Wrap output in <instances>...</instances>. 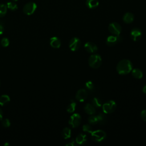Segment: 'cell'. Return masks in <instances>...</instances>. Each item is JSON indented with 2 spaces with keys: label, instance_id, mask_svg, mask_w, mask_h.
Returning <instances> with one entry per match:
<instances>
[{
  "label": "cell",
  "instance_id": "f546056e",
  "mask_svg": "<svg viewBox=\"0 0 146 146\" xmlns=\"http://www.w3.org/2000/svg\"><path fill=\"white\" fill-rule=\"evenodd\" d=\"M2 125L4 127H10V120L6 118V119H4L2 120Z\"/></svg>",
  "mask_w": 146,
  "mask_h": 146
},
{
  "label": "cell",
  "instance_id": "603a6c76",
  "mask_svg": "<svg viewBox=\"0 0 146 146\" xmlns=\"http://www.w3.org/2000/svg\"><path fill=\"white\" fill-rule=\"evenodd\" d=\"M88 121L90 124H92V125L96 124L97 123H98V119L97 116L94 115H90V116L88 119Z\"/></svg>",
  "mask_w": 146,
  "mask_h": 146
},
{
  "label": "cell",
  "instance_id": "9c48e42d",
  "mask_svg": "<svg viewBox=\"0 0 146 146\" xmlns=\"http://www.w3.org/2000/svg\"><path fill=\"white\" fill-rule=\"evenodd\" d=\"M81 42L79 38L77 37H74L69 42L68 46L70 49L72 51H77L80 47Z\"/></svg>",
  "mask_w": 146,
  "mask_h": 146
},
{
  "label": "cell",
  "instance_id": "2e32d148",
  "mask_svg": "<svg viewBox=\"0 0 146 146\" xmlns=\"http://www.w3.org/2000/svg\"><path fill=\"white\" fill-rule=\"evenodd\" d=\"M134 20V15L132 13L128 12L126 13L123 17V21L125 23H131Z\"/></svg>",
  "mask_w": 146,
  "mask_h": 146
},
{
  "label": "cell",
  "instance_id": "f1b7e54d",
  "mask_svg": "<svg viewBox=\"0 0 146 146\" xmlns=\"http://www.w3.org/2000/svg\"><path fill=\"white\" fill-rule=\"evenodd\" d=\"M86 87L88 90H92L94 88V85L93 83L91 81H88L85 84Z\"/></svg>",
  "mask_w": 146,
  "mask_h": 146
},
{
  "label": "cell",
  "instance_id": "484cf974",
  "mask_svg": "<svg viewBox=\"0 0 146 146\" xmlns=\"http://www.w3.org/2000/svg\"><path fill=\"white\" fill-rule=\"evenodd\" d=\"M98 119V123H99L101 124H103L106 121V116L103 113H99L98 115H96Z\"/></svg>",
  "mask_w": 146,
  "mask_h": 146
},
{
  "label": "cell",
  "instance_id": "7402d4cb",
  "mask_svg": "<svg viewBox=\"0 0 146 146\" xmlns=\"http://www.w3.org/2000/svg\"><path fill=\"white\" fill-rule=\"evenodd\" d=\"M91 104L95 107H100L102 106V103L101 100L98 98H94L91 100Z\"/></svg>",
  "mask_w": 146,
  "mask_h": 146
},
{
  "label": "cell",
  "instance_id": "d4e9b609",
  "mask_svg": "<svg viewBox=\"0 0 146 146\" xmlns=\"http://www.w3.org/2000/svg\"><path fill=\"white\" fill-rule=\"evenodd\" d=\"M6 6H7V7L9 9H10V10H12V11L16 10L18 8L17 5L14 2H7Z\"/></svg>",
  "mask_w": 146,
  "mask_h": 146
},
{
  "label": "cell",
  "instance_id": "83f0119b",
  "mask_svg": "<svg viewBox=\"0 0 146 146\" xmlns=\"http://www.w3.org/2000/svg\"><path fill=\"white\" fill-rule=\"evenodd\" d=\"M1 43L3 47H7L9 44V40L7 38H3L1 41Z\"/></svg>",
  "mask_w": 146,
  "mask_h": 146
},
{
  "label": "cell",
  "instance_id": "d590c367",
  "mask_svg": "<svg viewBox=\"0 0 146 146\" xmlns=\"http://www.w3.org/2000/svg\"><path fill=\"white\" fill-rule=\"evenodd\" d=\"M9 145V143H5V144H4V145Z\"/></svg>",
  "mask_w": 146,
  "mask_h": 146
},
{
  "label": "cell",
  "instance_id": "4dcf8cb0",
  "mask_svg": "<svg viewBox=\"0 0 146 146\" xmlns=\"http://www.w3.org/2000/svg\"><path fill=\"white\" fill-rule=\"evenodd\" d=\"M140 117L143 121H146V110H143L141 111L140 113Z\"/></svg>",
  "mask_w": 146,
  "mask_h": 146
},
{
  "label": "cell",
  "instance_id": "ba28073f",
  "mask_svg": "<svg viewBox=\"0 0 146 146\" xmlns=\"http://www.w3.org/2000/svg\"><path fill=\"white\" fill-rule=\"evenodd\" d=\"M108 30L112 35H120L121 31V27L117 22H112L108 26Z\"/></svg>",
  "mask_w": 146,
  "mask_h": 146
},
{
  "label": "cell",
  "instance_id": "7a4b0ae2",
  "mask_svg": "<svg viewBox=\"0 0 146 146\" xmlns=\"http://www.w3.org/2000/svg\"><path fill=\"white\" fill-rule=\"evenodd\" d=\"M88 64L90 67L94 69L98 68L102 63V57L99 54H92L88 58Z\"/></svg>",
  "mask_w": 146,
  "mask_h": 146
},
{
  "label": "cell",
  "instance_id": "836d02e7",
  "mask_svg": "<svg viewBox=\"0 0 146 146\" xmlns=\"http://www.w3.org/2000/svg\"><path fill=\"white\" fill-rule=\"evenodd\" d=\"M142 91H143V93H144V94H146V84L143 86V89H142Z\"/></svg>",
  "mask_w": 146,
  "mask_h": 146
},
{
  "label": "cell",
  "instance_id": "30bf717a",
  "mask_svg": "<svg viewBox=\"0 0 146 146\" xmlns=\"http://www.w3.org/2000/svg\"><path fill=\"white\" fill-rule=\"evenodd\" d=\"M130 36L132 40L135 42L138 41L141 39L142 36V32L139 28H133L130 33Z\"/></svg>",
  "mask_w": 146,
  "mask_h": 146
},
{
  "label": "cell",
  "instance_id": "8992f818",
  "mask_svg": "<svg viewBox=\"0 0 146 146\" xmlns=\"http://www.w3.org/2000/svg\"><path fill=\"white\" fill-rule=\"evenodd\" d=\"M37 6L34 2H30L27 3L23 7V13L28 15L33 14L36 9Z\"/></svg>",
  "mask_w": 146,
  "mask_h": 146
},
{
  "label": "cell",
  "instance_id": "3957f363",
  "mask_svg": "<svg viewBox=\"0 0 146 146\" xmlns=\"http://www.w3.org/2000/svg\"><path fill=\"white\" fill-rule=\"evenodd\" d=\"M91 138L93 141L96 143H100L103 141L106 138V133L101 129H98L94 131L91 132Z\"/></svg>",
  "mask_w": 146,
  "mask_h": 146
},
{
  "label": "cell",
  "instance_id": "277c9868",
  "mask_svg": "<svg viewBox=\"0 0 146 146\" xmlns=\"http://www.w3.org/2000/svg\"><path fill=\"white\" fill-rule=\"evenodd\" d=\"M117 107L116 103L114 100H109L106 103H104L102 105L103 111L104 113L108 114L111 113L115 111Z\"/></svg>",
  "mask_w": 146,
  "mask_h": 146
},
{
  "label": "cell",
  "instance_id": "6da1fadb",
  "mask_svg": "<svg viewBox=\"0 0 146 146\" xmlns=\"http://www.w3.org/2000/svg\"><path fill=\"white\" fill-rule=\"evenodd\" d=\"M116 71L119 75H124L129 74L133 69L132 62L128 59H122L116 65Z\"/></svg>",
  "mask_w": 146,
  "mask_h": 146
},
{
  "label": "cell",
  "instance_id": "d6986e66",
  "mask_svg": "<svg viewBox=\"0 0 146 146\" xmlns=\"http://www.w3.org/2000/svg\"><path fill=\"white\" fill-rule=\"evenodd\" d=\"M62 136L64 139H69L71 136V130L68 127H65L62 131Z\"/></svg>",
  "mask_w": 146,
  "mask_h": 146
},
{
  "label": "cell",
  "instance_id": "e575fe53",
  "mask_svg": "<svg viewBox=\"0 0 146 146\" xmlns=\"http://www.w3.org/2000/svg\"><path fill=\"white\" fill-rule=\"evenodd\" d=\"M2 117H3V112L2 110L0 108V120L2 119Z\"/></svg>",
  "mask_w": 146,
  "mask_h": 146
},
{
  "label": "cell",
  "instance_id": "ac0fdd59",
  "mask_svg": "<svg viewBox=\"0 0 146 146\" xmlns=\"http://www.w3.org/2000/svg\"><path fill=\"white\" fill-rule=\"evenodd\" d=\"M86 5L89 9H95L99 5L98 0H86Z\"/></svg>",
  "mask_w": 146,
  "mask_h": 146
},
{
  "label": "cell",
  "instance_id": "cb8c5ba5",
  "mask_svg": "<svg viewBox=\"0 0 146 146\" xmlns=\"http://www.w3.org/2000/svg\"><path fill=\"white\" fill-rule=\"evenodd\" d=\"M7 6L3 3H0V17L5 16L7 13Z\"/></svg>",
  "mask_w": 146,
  "mask_h": 146
},
{
  "label": "cell",
  "instance_id": "e0dca14e",
  "mask_svg": "<svg viewBox=\"0 0 146 146\" xmlns=\"http://www.w3.org/2000/svg\"><path fill=\"white\" fill-rule=\"evenodd\" d=\"M131 74L135 78L138 79H141L143 76L142 71L137 68H133L131 71Z\"/></svg>",
  "mask_w": 146,
  "mask_h": 146
},
{
  "label": "cell",
  "instance_id": "d6a6232c",
  "mask_svg": "<svg viewBox=\"0 0 146 146\" xmlns=\"http://www.w3.org/2000/svg\"><path fill=\"white\" fill-rule=\"evenodd\" d=\"M3 32V27L2 25L0 24V35H1Z\"/></svg>",
  "mask_w": 146,
  "mask_h": 146
},
{
  "label": "cell",
  "instance_id": "ffe728a7",
  "mask_svg": "<svg viewBox=\"0 0 146 146\" xmlns=\"http://www.w3.org/2000/svg\"><path fill=\"white\" fill-rule=\"evenodd\" d=\"M76 102H74L73 100H71L70 103L67 106L66 108V111L68 113H73L76 109Z\"/></svg>",
  "mask_w": 146,
  "mask_h": 146
},
{
  "label": "cell",
  "instance_id": "4fadbf2b",
  "mask_svg": "<svg viewBox=\"0 0 146 146\" xmlns=\"http://www.w3.org/2000/svg\"><path fill=\"white\" fill-rule=\"evenodd\" d=\"M50 44L52 47L54 48H58L60 47L61 42L58 37L53 36L50 38Z\"/></svg>",
  "mask_w": 146,
  "mask_h": 146
},
{
  "label": "cell",
  "instance_id": "8d00e7d4",
  "mask_svg": "<svg viewBox=\"0 0 146 146\" xmlns=\"http://www.w3.org/2000/svg\"><path fill=\"white\" fill-rule=\"evenodd\" d=\"M13 1H17L18 0H13Z\"/></svg>",
  "mask_w": 146,
  "mask_h": 146
},
{
  "label": "cell",
  "instance_id": "8fae6325",
  "mask_svg": "<svg viewBox=\"0 0 146 146\" xmlns=\"http://www.w3.org/2000/svg\"><path fill=\"white\" fill-rule=\"evenodd\" d=\"M87 95L88 93L86 90L84 88H81L77 91L75 95V98L78 101L80 102H83L86 99Z\"/></svg>",
  "mask_w": 146,
  "mask_h": 146
},
{
  "label": "cell",
  "instance_id": "4316f807",
  "mask_svg": "<svg viewBox=\"0 0 146 146\" xmlns=\"http://www.w3.org/2000/svg\"><path fill=\"white\" fill-rule=\"evenodd\" d=\"M83 131L85 132H87V133H91V132L93 131H92V128L91 127V126L90 125V124H84L83 126Z\"/></svg>",
  "mask_w": 146,
  "mask_h": 146
},
{
  "label": "cell",
  "instance_id": "5b68a950",
  "mask_svg": "<svg viewBox=\"0 0 146 146\" xmlns=\"http://www.w3.org/2000/svg\"><path fill=\"white\" fill-rule=\"evenodd\" d=\"M81 119V116L78 113H75L70 116L68 120V123L72 128H76L80 125Z\"/></svg>",
  "mask_w": 146,
  "mask_h": 146
},
{
  "label": "cell",
  "instance_id": "1f68e13d",
  "mask_svg": "<svg viewBox=\"0 0 146 146\" xmlns=\"http://www.w3.org/2000/svg\"><path fill=\"white\" fill-rule=\"evenodd\" d=\"M76 145H77V144L76 143L75 139H72L70 142H69L68 143L66 144V145H67V146H75Z\"/></svg>",
  "mask_w": 146,
  "mask_h": 146
},
{
  "label": "cell",
  "instance_id": "7c38bea8",
  "mask_svg": "<svg viewBox=\"0 0 146 146\" xmlns=\"http://www.w3.org/2000/svg\"><path fill=\"white\" fill-rule=\"evenodd\" d=\"M84 47L87 52L89 53H95L98 50L97 46L91 42H87L85 43Z\"/></svg>",
  "mask_w": 146,
  "mask_h": 146
},
{
  "label": "cell",
  "instance_id": "52a82bcc",
  "mask_svg": "<svg viewBox=\"0 0 146 146\" xmlns=\"http://www.w3.org/2000/svg\"><path fill=\"white\" fill-rule=\"evenodd\" d=\"M123 38L119 35H110L106 39V44L109 46H113L119 42H121Z\"/></svg>",
  "mask_w": 146,
  "mask_h": 146
},
{
  "label": "cell",
  "instance_id": "44dd1931",
  "mask_svg": "<svg viewBox=\"0 0 146 146\" xmlns=\"http://www.w3.org/2000/svg\"><path fill=\"white\" fill-rule=\"evenodd\" d=\"M10 102V98L7 95H2L0 96V106H3Z\"/></svg>",
  "mask_w": 146,
  "mask_h": 146
},
{
  "label": "cell",
  "instance_id": "74e56055",
  "mask_svg": "<svg viewBox=\"0 0 146 146\" xmlns=\"http://www.w3.org/2000/svg\"><path fill=\"white\" fill-rule=\"evenodd\" d=\"M0 84H1V83H0Z\"/></svg>",
  "mask_w": 146,
  "mask_h": 146
},
{
  "label": "cell",
  "instance_id": "5bb4252c",
  "mask_svg": "<svg viewBox=\"0 0 146 146\" xmlns=\"http://www.w3.org/2000/svg\"><path fill=\"white\" fill-rule=\"evenodd\" d=\"M87 140V136L84 133L79 134L75 139L76 143L78 145H83V144H84L86 143Z\"/></svg>",
  "mask_w": 146,
  "mask_h": 146
},
{
  "label": "cell",
  "instance_id": "9a60e30c",
  "mask_svg": "<svg viewBox=\"0 0 146 146\" xmlns=\"http://www.w3.org/2000/svg\"><path fill=\"white\" fill-rule=\"evenodd\" d=\"M84 110L85 112L90 115H94L96 112L95 107L92 104L90 103L86 104L84 107Z\"/></svg>",
  "mask_w": 146,
  "mask_h": 146
}]
</instances>
